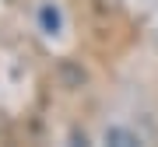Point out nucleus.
Wrapping results in <instances>:
<instances>
[{"label":"nucleus","instance_id":"f257e3e1","mask_svg":"<svg viewBox=\"0 0 158 147\" xmlns=\"http://www.w3.org/2000/svg\"><path fill=\"white\" fill-rule=\"evenodd\" d=\"M42 25H46V28H56V25H60V18H56L53 7H42Z\"/></svg>","mask_w":158,"mask_h":147}]
</instances>
